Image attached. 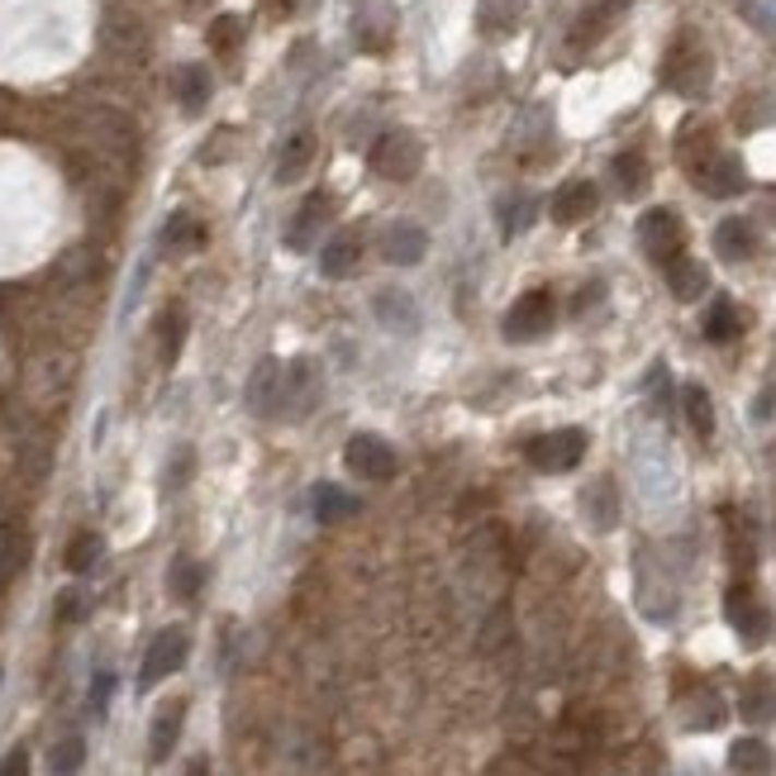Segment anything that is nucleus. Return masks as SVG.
Returning a JSON list of instances; mask_svg holds the SVG:
<instances>
[{
	"mask_svg": "<svg viewBox=\"0 0 776 776\" xmlns=\"http://www.w3.org/2000/svg\"><path fill=\"white\" fill-rule=\"evenodd\" d=\"M662 82L677 91V96H705L709 82H715V62H709L705 44L695 34H681L672 48H667V62H662Z\"/></svg>",
	"mask_w": 776,
	"mask_h": 776,
	"instance_id": "1",
	"label": "nucleus"
},
{
	"mask_svg": "<svg viewBox=\"0 0 776 776\" xmlns=\"http://www.w3.org/2000/svg\"><path fill=\"white\" fill-rule=\"evenodd\" d=\"M367 163H372V172L386 177V181H415L419 167H425V143H419L415 134H405V129H391V134H381L372 143Z\"/></svg>",
	"mask_w": 776,
	"mask_h": 776,
	"instance_id": "2",
	"label": "nucleus"
},
{
	"mask_svg": "<svg viewBox=\"0 0 776 776\" xmlns=\"http://www.w3.org/2000/svg\"><path fill=\"white\" fill-rule=\"evenodd\" d=\"M552 320H558V300H552V291H524L515 306H510L505 314V338L510 344H534V338H544Z\"/></svg>",
	"mask_w": 776,
	"mask_h": 776,
	"instance_id": "3",
	"label": "nucleus"
},
{
	"mask_svg": "<svg viewBox=\"0 0 776 776\" xmlns=\"http://www.w3.org/2000/svg\"><path fill=\"white\" fill-rule=\"evenodd\" d=\"M638 243H643V253H648L653 262H672L687 253V225H681V215L677 210H667V205H657L648 210V215L638 219Z\"/></svg>",
	"mask_w": 776,
	"mask_h": 776,
	"instance_id": "4",
	"label": "nucleus"
},
{
	"mask_svg": "<svg viewBox=\"0 0 776 776\" xmlns=\"http://www.w3.org/2000/svg\"><path fill=\"white\" fill-rule=\"evenodd\" d=\"M524 457H529L538 471H572V467L586 457V433H582V429L538 433V439L524 443Z\"/></svg>",
	"mask_w": 776,
	"mask_h": 776,
	"instance_id": "5",
	"label": "nucleus"
},
{
	"mask_svg": "<svg viewBox=\"0 0 776 776\" xmlns=\"http://www.w3.org/2000/svg\"><path fill=\"white\" fill-rule=\"evenodd\" d=\"M344 463L353 477L362 481H391L396 477V449H391L386 439H377V433H353L348 449H344Z\"/></svg>",
	"mask_w": 776,
	"mask_h": 776,
	"instance_id": "6",
	"label": "nucleus"
},
{
	"mask_svg": "<svg viewBox=\"0 0 776 776\" xmlns=\"http://www.w3.org/2000/svg\"><path fill=\"white\" fill-rule=\"evenodd\" d=\"M187 653H191V638H187V629H163L153 643H148V653H143V667H139V687L148 691L157 687V681H167L177 672L181 662H187Z\"/></svg>",
	"mask_w": 776,
	"mask_h": 776,
	"instance_id": "7",
	"label": "nucleus"
},
{
	"mask_svg": "<svg viewBox=\"0 0 776 776\" xmlns=\"http://www.w3.org/2000/svg\"><path fill=\"white\" fill-rule=\"evenodd\" d=\"M282 386H286V362H258L248 377V410L262 419H282Z\"/></svg>",
	"mask_w": 776,
	"mask_h": 776,
	"instance_id": "8",
	"label": "nucleus"
},
{
	"mask_svg": "<svg viewBox=\"0 0 776 776\" xmlns=\"http://www.w3.org/2000/svg\"><path fill=\"white\" fill-rule=\"evenodd\" d=\"M329 210H334L329 191H310L306 201H300V210L291 215V225H286V248H291V253H306V248H314L320 229L329 225Z\"/></svg>",
	"mask_w": 776,
	"mask_h": 776,
	"instance_id": "9",
	"label": "nucleus"
},
{
	"mask_svg": "<svg viewBox=\"0 0 776 776\" xmlns=\"http://www.w3.org/2000/svg\"><path fill=\"white\" fill-rule=\"evenodd\" d=\"M725 614H729V624L739 629V638H743V643H762V638L772 634L767 610H762V600H757L743 582H739V586H729V596H725Z\"/></svg>",
	"mask_w": 776,
	"mask_h": 776,
	"instance_id": "10",
	"label": "nucleus"
},
{
	"mask_svg": "<svg viewBox=\"0 0 776 776\" xmlns=\"http://www.w3.org/2000/svg\"><path fill=\"white\" fill-rule=\"evenodd\" d=\"M695 187H701L705 195H739L743 191V163L733 153H715L705 157L701 167H695Z\"/></svg>",
	"mask_w": 776,
	"mask_h": 776,
	"instance_id": "11",
	"label": "nucleus"
},
{
	"mask_svg": "<svg viewBox=\"0 0 776 776\" xmlns=\"http://www.w3.org/2000/svg\"><path fill=\"white\" fill-rule=\"evenodd\" d=\"M314 396H320V377H314L310 362H286V386H282V415L300 419L314 410Z\"/></svg>",
	"mask_w": 776,
	"mask_h": 776,
	"instance_id": "12",
	"label": "nucleus"
},
{
	"mask_svg": "<svg viewBox=\"0 0 776 776\" xmlns=\"http://www.w3.org/2000/svg\"><path fill=\"white\" fill-rule=\"evenodd\" d=\"M629 5H634V0H586V10H582V15H576V24H572V48H590L614 20L624 15Z\"/></svg>",
	"mask_w": 776,
	"mask_h": 776,
	"instance_id": "13",
	"label": "nucleus"
},
{
	"mask_svg": "<svg viewBox=\"0 0 776 776\" xmlns=\"http://www.w3.org/2000/svg\"><path fill=\"white\" fill-rule=\"evenodd\" d=\"M596 205H600L596 181H568V187L552 195V219L558 225H582V219L596 215Z\"/></svg>",
	"mask_w": 776,
	"mask_h": 776,
	"instance_id": "14",
	"label": "nucleus"
},
{
	"mask_svg": "<svg viewBox=\"0 0 776 776\" xmlns=\"http://www.w3.org/2000/svg\"><path fill=\"white\" fill-rule=\"evenodd\" d=\"M381 253H386V262H396V267H415L429 253V234L419 225H391L386 239H381Z\"/></svg>",
	"mask_w": 776,
	"mask_h": 776,
	"instance_id": "15",
	"label": "nucleus"
},
{
	"mask_svg": "<svg viewBox=\"0 0 776 776\" xmlns=\"http://www.w3.org/2000/svg\"><path fill=\"white\" fill-rule=\"evenodd\" d=\"M181 719H187V705H181V701L157 709L153 733H148V757H153V762H167V757H172V748H177V739H181Z\"/></svg>",
	"mask_w": 776,
	"mask_h": 776,
	"instance_id": "16",
	"label": "nucleus"
},
{
	"mask_svg": "<svg viewBox=\"0 0 776 776\" xmlns=\"http://www.w3.org/2000/svg\"><path fill=\"white\" fill-rule=\"evenodd\" d=\"M314 163V134L310 129H300V134H291L282 143V153H276V181H296V177H306V167Z\"/></svg>",
	"mask_w": 776,
	"mask_h": 776,
	"instance_id": "17",
	"label": "nucleus"
},
{
	"mask_svg": "<svg viewBox=\"0 0 776 776\" xmlns=\"http://www.w3.org/2000/svg\"><path fill=\"white\" fill-rule=\"evenodd\" d=\"M181 344H187V310L167 306L157 314V358H163V367H172L181 358Z\"/></svg>",
	"mask_w": 776,
	"mask_h": 776,
	"instance_id": "18",
	"label": "nucleus"
},
{
	"mask_svg": "<svg viewBox=\"0 0 776 776\" xmlns=\"http://www.w3.org/2000/svg\"><path fill=\"white\" fill-rule=\"evenodd\" d=\"M358 258H362V239H358V234H338V239H329L320 248V272L324 276H348L353 267H358Z\"/></svg>",
	"mask_w": 776,
	"mask_h": 776,
	"instance_id": "19",
	"label": "nucleus"
},
{
	"mask_svg": "<svg viewBox=\"0 0 776 776\" xmlns=\"http://www.w3.org/2000/svg\"><path fill=\"white\" fill-rule=\"evenodd\" d=\"M753 248H757V234H753L748 219H725V225L715 229V253L719 258L743 262V258H753Z\"/></svg>",
	"mask_w": 776,
	"mask_h": 776,
	"instance_id": "20",
	"label": "nucleus"
},
{
	"mask_svg": "<svg viewBox=\"0 0 776 776\" xmlns=\"http://www.w3.org/2000/svg\"><path fill=\"white\" fill-rule=\"evenodd\" d=\"M177 100L187 115H201L205 100H210V72L201 68V62H187V68H177Z\"/></svg>",
	"mask_w": 776,
	"mask_h": 776,
	"instance_id": "21",
	"label": "nucleus"
},
{
	"mask_svg": "<svg viewBox=\"0 0 776 776\" xmlns=\"http://www.w3.org/2000/svg\"><path fill=\"white\" fill-rule=\"evenodd\" d=\"M729 767L739 776H772V748L762 739H739L729 748Z\"/></svg>",
	"mask_w": 776,
	"mask_h": 776,
	"instance_id": "22",
	"label": "nucleus"
},
{
	"mask_svg": "<svg viewBox=\"0 0 776 776\" xmlns=\"http://www.w3.org/2000/svg\"><path fill=\"white\" fill-rule=\"evenodd\" d=\"M772 715H776V687H772V677H753L743 687V719H748V725H767Z\"/></svg>",
	"mask_w": 776,
	"mask_h": 776,
	"instance_id": "23",
	"label": "nucleus"
},
{
	"mask_svg": "<svg viewBox=\"0 0 776 776\" xmlns=\"http://www.w3.org/2000/svg\"><path fill=\"white\" fill-rule=\"evenodd\" d=\"M524 5H529V0H481L477 20L486 34H510L524 20Z\"/></svg>",
	"mask_w": 776,
	"mask_h": 776,
	"instance_id": "24",
	"label": "nucleus"
},
{
	"mask_svg": "<svg viewBox=\"0 0 776 776\" xmlns=\"http://www.w3.org/2000/svg\"><path fill=\"white\" fill-rule=\"evenodd\" d=\"M667 286L677 291V300H695V296L705 291V267L681 253V258L667 262Z\"/></svg>",
	"mask_w": 776,
	"mask_h": 776,
	"instance_id": "25",
	"label": "nucleus"
},
{
	"mask_svg": "<svg viewBox=\"0 0 776 776\" xmlns=\"http://www.w3.org/2000/svg\"><path fill=\"white\" fill-rule=\"evenodd\" d=\"M377 314H381V324L396 329V334H410V329H419V310L401 291H381L377 296Z\"/></svg>",
	"mask_w": 776,
	"mask_h": 776,
	"instance_id": "26",
	"label": "nucleus"
},
{
	"mask_svg": "<svg viewBox=\"0 0 776 776\" xmlns=\"http://www.w3.org/2000/svg\"><path fill=\"white\" fill-rule=\"evenodd\" d=\"M614 172V187H620V195H643L648 191V163H643V153H620L610 163Z\"/></svg>",
	"mask_w": 776,
	"mask_h": 776,
	"instance_id": "27",
	"label": "nucleus"
},
{
	"mask_svg": "<svg viewBox=\"0 0 776 776\" xmlns=\"http://www.w3.org/2000/svg\"><path fill=\"white\" fill-rule=\"evenodd\" d=\"M681 410H687L691 429L701 433V439L715 433V405H709V391L705 386H687V391H681Z\"/></svg>",
	"mask_w": 776,
	"mask_h": 776,
	"instance_id": "28",
	"label": "nucleus"
},
{
	"mask_svg": "<svg viewBox=\"0 0 776 776\" xmlns=\"http://www.w3.org/2000/svg\"><path fill=\"white\" fill-rule=\"evenodd\" d=\"M677 153H681V163H687V172H695V167H701L705 157H715L719 148H715V134H709L705 124H691L687 134H681V143H677Z\"/></svg>",
	"mask_w": 776,
	"mask_h": 776,
	"instance_id": "29",
	"label": "nucleus"
},
{
	"mask_svg": "<svg viewBox=\"0 0 776 776\" xmlns=\"http://www.w3.org/2000/svg\"><path fill=\"white\" fill-rule=\"evenodd\" d=\"M314 515H320L324 524L348 520V515H358V501H353L348 491H338V486H314Z\"/></svg>",
	"mask_w": 776,
	"mask_h": 776,
	"instance_id": "30",
	"label": "nucleus"
},
{
	"mask_svg": "<svg viewBox=\"0 0 776 776\" xmlns=\"http://www.w3.org/2000/svg\"><path fill=\"white\" fill-rule=\"evenodd\" d=\"M201 243H205V229L195 225V215H187V210H177L163 225V248H201Z\"/></svg>",
	"mask_w": 776,
	"mask_h": 776,
	"instance_id": "31",
	"label": "nucleus"
},
{
	"mask_svg": "<svg viewBox=\"0 0 776 776\" xmlns=\"http://www.w3.org/2000/svg\"><path fill=\"white\" fill-rule=\"evenodd\" d=\"M733 334H739V310H733L729 300H715V306L705 310V338L709 344H729Z\"/></svg>",
	"mask_w": 776,
	"mask_h": 776,
	"instance_id": "32",
	"label": "nucleus"
},
{
	"mask_svg": "<svg viewBox=\"0 0 776 776\" xmlns=\"http://www.w3.org/2000/svg\"><path fill=\"white\" fill-rule=\"evenodd\" d=\"M201 582H205V572L195 568L191 558H177L172 572H167V586H172L177 600H195V596H201Z\"/></svg>",
	"mask_w": 776,
	"mask_h": 776,
	"instance_id": "33",
	"label": "nucleus"
},
{
	"mask_svg": "<svg viewBox=\"0 0 776 776\" xmlns=\"http://www.w3.org/2000/svg\"><path fill=\"white\" fill-rule=\"evenodd\" d=\"M82 762H86V743L72 733V739H62V743L48 753V772H52V776H76V772H82Z\"/></svg>",
	"mask_w": 776,
	"mask_h": 776,
	"instance_id": "34",
	"label": "nucleus"
},
{
	"mask_svg": "<svg viewBox=\"0 0 776 776\" xmlns=\"http://www.w3.org/2000/svg\"><path fill=\"white\" fill-rule=\"evenodd\" d=\"M529 219H534V201H529V195H510V201L501 205V234H505V239H515V234L529 229Z\"/></svg>",
	"mask_w": 776,
	"mask_h": 776,
	"instance_id": "35",
	"label": "nucleus"
},
{
	"mask_svg": "<svg viewBox=\"0 0 776 776\" xmlns=\"http://www.w3.org/2000/svg\"><path fill=\"white\" fill-rule=\"evenodd\" d=\"M96 558H100V534H76L72 544H68V572H91L96 568Z\"/></svg>",
	"mask_w": 776,
	"mask_h": 776,
	"instance_id": "36",
	"label": "nucleus"
},
{
	"mask_svg": "<svg viewBox=\"0 0 776 776\" xmlns=\"http://www.w3.org/2000/svg\"><path fill=\"white\" fill-rule=\"evenodd\" d=\"M210 48L215 52H234L239 48V38H243V20H234V15H219L215 24H210Z\"/></svg>",
	"mask_w": 776,
	"mask_h": 776,
	"instance_id": "37",
	"label": "nucleus"
},
{
	"mask_svg": "<svg viewBox=\"0 0 776 776\" xmlns=\"http://www.w3.org/2000/svg\"><path fill=\"white\" fill-rule=\"evenodd\" d=\"M110 695H115V672H96V681H91V709L105 715V709H110Z\"/></svg>",
	"mask_w": 776,
	"mask_h": 776,
	"instance_id": "38",
	"label": "nucleus"
},
{
	"mask_svg": "<svg viewBox=\"0 0 776 776\" xmlns=\"http://www.w3.org/2000/svg\"><path fill=\"white\" fill-rule=\"evenodd\" d=\"M0 776H29V753H24V748H10V753L0 757Z\"/></svg>",
	"mask_w": 776,
	"mask_h": 776,
	"instance_id": "39",
	"label": "nucleus"
},
{
	"mask_svg": "<svg viewBox=\"0 0 776 776\" xmlns=\"http://www.w3.org/2000/svg\"><path fill=\"white\" fill-rule=\"evenodd\" d=\"M82 614H86L82 610V590H62V596H58V620L72 624V620H82Z\"/></svg>",
	"mask_w": 776,
	"mask_h": 776,
	"instance_id": "40",
	"label": "nucleus"
},
{
	"mask_svg": "<svg viewBox=\"0 0 776 776\" xmlns=\"http://www.w3.org/2000/svg\"><path fill=\"white\" fill-rule=\"evenodd\" d=\"M282 10H306V5H314V0H276Z\"/></svg>",
	"mask_w": 776,
	"mask_h": 776,
	"instance_id": "41",
	"label": "nucleus"
},
{
	"mask_svg": "<svg viewBox=\"0 0 776 776\" xmlns=\"http://www.w3.org/2000/svg\"><path fill=\"white\" fill-rule=\"evenodd\" d=\"M187 776H210V767H205V762H191V772Z\"/></svg>",
	"mask_w": 776,
	"mask_h": 776,
	"instance_id": "42",
	"label": "nucleus"
}]
</instances>
